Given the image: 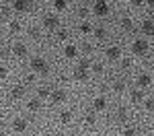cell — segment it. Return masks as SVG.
<instances>
[{
  "label": "cell",
  "instance_id": "obj_26",
  "mask_svg": "<svg viewBox=\"0 0 154 136\" xmlns=\"http://www.w3.org/2000/svg\"><path fill=\"white\" fill-rule=\"evenodd\" d=\"M11 31L12 33H19L21 31V23L19 21H11Z\"/></svg>",
  "mask_w": 154,
  "mask_h": 136
},
{
  "label": "cell",
  "instance_id": "obj_24",
  "mask_svg": "<svg viewBox=\"0 0 154 136\" xmlns=\"http://www.w3.org/2000/svg\"><path fill=\"white\" fill-rule=\"evenodd\" d=\"M54 6H56L58 11H64V8L68 6V2H66V0H54Z\"/></svg>",
  "mask_w": 154,
  "mask_h": 136
},
{
  "label": "cell",
  "instance_id": "obj_33",
  "mask_svg": "<svg viewBox=\"0 0 154 136\" xmlns=\"http://www.w3.org/2000/svg\"><path fill=\"white\" fill-rule=\"evenodd\" d=\"M78 14H80V17H88V8H86V6H80V8H78Z\"/></svg>",
  "mask_w": 154,
  "mask_h": 136
},
{
  "label": "cell",
  "instance_id": "obj_30",
  "mask_svg": "<svg viewBox=\"0 0 154 136\" xmlns=\"http://www.w3.org/2000/svg\"><path fill=\"white\" fill-rule=\"evenodd\" d=\"M29 35L33 37V39H39V29H37V27H31V29H29Z\"/></svg>",
  "mask_w": 154,
  "mask_h": 136
},
{
  "label": "cell",
  "instance_id": "obj_1",
  "mask_svg": "<svg viewBox=\"0 0 154 136\" xmlns=\"http://www.w3.org/2000/svg\"><path fill=\"white\" fill-rule=\"evenodd\" d=\"M31 70L35 74H48V62H45V58H39V56L31 58Z\"/></svg>",
  "mask_w": 154,
  "mask_h": 136
},
{
  "label": "cell",
  "instance_id": "obj_34",
  "mask_svg": "<svg viewBox=\"0 0 154 136\" xmlns=\"http://www.w3.org/2000/svg\"><path fill=\"white\" fill-rule=\"evenodd\" d=\"M123 136H136V130L134 128H125L123 130Z\"/></svg>",
  "mask_w": 154,
  "mask_h": 136
},
{
  "label": "cell",
  "instance_id": "obj_15",
  "mask_svg": "<svg viewBox=\"0 0 154 136\" xmlns=\"http://www.w3.org/2000/svg\"><path fill=\"white\" fill-rule=\"evenodd\" d=\"M93 107H95L97 111H103L107 107V101H105V97H97L95 101H93Z\"/></svg>",
  "mask_w": 154,
  "mask_h": 136
},
{
  "label": "cell",
  "instance_id": "obj_21",
  "mask_svg": "<svg viewBox=\"0 0 154 136\" xmlns=\"http://www.w3.org/2000/svg\"><path fill=\"white\" fill-rule=\"evenodd\" d=\"M113 91H115V93L125 91V83H123V81H115V83H113Z\"/></svg>",
  "mask_w": 154,
  "mask_h": 136
},
{
  "label": "cell",
  "instance_id": "obj_27",
  "mask_svg": "<svg viewBox=\"0 0 154 136\" xmlns=\"http://www.w3.org/2000/svg\"><path fill=\"white\" fill-rule=\"evenodd\" d=\"M144 107H146L148 111H154V97L152 99H146V101H144Z\"/></svg>",
  "mask_w": 154,
  "mask_h": 136
},
{
  "label": "cell",
  "instance_id": "obj_14",
  "mask_svg": "<svg viewBox=\"0 0 154 136\" xmlns=\"http://www.w3.org/2000/svg\"><path fill=\"white\" fill-rule=\"evenodd\" d=\"M11 95L14 99H21L25 95V87L23 85H14V87H12V91H11Z\"/></svg>",
  "mask_w": 154,
  "mask_h": 136
},
{
  "label": "cell",
  "instance_id": "obj_17",
  "mask_svg": "<svg viewBox=\"0 0 154 136\" xmlns=\"http://www.w3.org/2000/svg\"><path fill=\"white\" fill-rule=\"evenodd\" d=\"M27 107H29V109H31V111H37V109H39V107H41V99H39V97L31 99V101L27 103Z\"/></svg>",
  "mask_w": 154,
  "mask_h": 136
},
{
  "label": "cell",
  "instance_id": "obj_10",
  "mask_svg": "<svg viewBox=\"0 0 154 136\" xmlns=\"http://www.w3.org/2000/svg\"><path fill=\"white\" fill-rule=\"evenodd\" d=\"M12 54H14L17 58H25V56H27V46H25V43H14Z\"/></svg>",
  "mask_w": 154,
  "mask_h": 136
},
{
  "label": "cell",
  "instance_id": "obj_5",
  "mask_svg": "<svg viewBox=\"0 0 154 136\" xmlns=\"http://www.w3.org/2000/svg\"><path fill=\"white\" fill-rule=\"evenodd\" d=\"M49 99H51V103H54V105H58V103H62V101H66V91L56 89V91H51Z\"/></svg>",
  "mask_w": 154,
  "mask_h": 136
},
{
  "label": "cell",
  "instance_id": "obj_40",
  "mask_svg": "<svg viewBox=\"0 0 154 136\" xmlns=\"http://www.w3.org/2000/svg\"><path fill=\"white\" fill-rule=\"evenodd\" d=\"M152 136H154V134H152Z\"/></svg>",
  "mask_w": 154,
  "mask_h": 136
},
{
  "label": "cell",
  "instance_id": "obj_37",
  "mask_svg": "<svg viewBox=\"0 0 154 136\" xmlns=\"http://www.w3.org/2000/svg\"><path fill=\"white\" fill-rule=\"evenodd\" d=\"M148 6H152V8H154V0H148Z\"/></svg>",
  "mask_w": 154,
  "mask_h": 136
},
{
  "label": "cell",
  "instance_id": "obj_19",
  "mask_svg": "<svg viewBox=\"0 0 154 136\" xmlns=\"http://www.w3.org/2000/svg\"><path fill=\"white\" fill-rule=\"evenodd\" d=\"M142 99H144V93L140 89H134V91H131V101H134V103H138V101H142Z\"/></svg>",
  "mask_w": 154,
  "mask_h": 136
},
{
  "label": "cell",
  "instance_id": "obj_4",
  "mask_svg": "<svg viewBox=\"0 0 154 136\" xmlns=\"http://www.w3.org/2000/svg\"><path fill=\"white\" fill-rule=\"evenodd\" d=\"M93 12H95L97 17H105V14H109V4H107L105 0H97L95 6H93Z\"/></svg>",
  "mask_w": 154,
  "mask_h": 136
},
{
  "label": "cell",
  "instance_id": "obj_12",
  "mask_svg": "<svg viewBox=\"0 0 154 136\" xmlns=\"http://www.w3.org/2000/svg\"><path fill=\"white\" fill-rule=\"evenodd\" d=\"M12 8L19 11V12H25L29 8V0H14V2H12Z\"/></svg>",
  "mask_w": 154,
  "mask_h": 136
},
{
  "label": "cell",
  "instance_id": "obj_36",
  "mask_svg": "<svg viewBox=\"0 0 154 136\" xmlns=\"http://www.w3.org/2000/svg\"><path fill=\"white\" fill-rule=\"evenodd\" d=\"M131 4H134V6H142L144 0H131Z\"/></svg>",
  "mask_w": 154,
  "mask_h": 136
},
{
  "label": "cell",
  "instance_id": "obj_29",
  "mask_svg": "<svg viewBox=\"0 0 154 136\" xmlns=\"http://www.w3.org/2000/svg\"><path fill=\"white\" fill-rule=\"evenodd\" d=\"M103 70H105V68H103V64H101V62H95V64H93V72L101 74V72H103Z\"/></svg>",
  "mask_w": 154,
  "mask_h": 136
},
{
  "label": "cell",
  "instance_id": "obj_39",
  "mask_svg": "<svg viewBox=\"0 0 154 136\" xmlns=\"http://www.w3.org/2000/svg\"><path fill=\"white\" fill-rule=\"evenodd\" d=\"M105 136H111V134H105Z\"/></svg>",
  "mask_w": 154,
  "mask_h": 136
},
{
  "label": "cell",
  "instance_id": "obj_6",
  "mask_svg": "<svg viewBox=\"0 0 154 136\" xmlns=\"http://www.w3.org/2000/svg\"><path fill=\"white\" fill-rule=\"evenodd\" d=\"M43 25H45L48 29H56L60 25V19L56 14H45V17H43Z\"/></svg>",
  "mask_w": 154,
  "mask_h": 136
},
{
  "label": "cell",
  "instance_id": "obj_32",
  "mask_svg": "<svg viewBox=\"0 0 154 136\" xmlns=\"http://www.w3.org/2000/svg\"><path fill=\"white\" fill-rule=\"evenodd\" d=\"M121 66H123L125 70H128V68H131V60H130V58H123V60H121Z\"/></svg>",
  "mask_w": 154,
  "mask_h": 136
},
{
  "label": "cell",
  "instance_id": "obj_13",
  "mask_svg": "<svg viewBox=\"0 0 154 136\" xmlns=\"http://www.w3.org/2000/svg\"><path fill=\"white\" fill-rule=\"evenodd\" d=\"M64 56H66V58H76V56H78V48L72 46V43H68V46L64 48Z\"/></svg>",
  "mask_w": 154,
  "mask_h": 136
},
{
  "label": "cell",
  "instance_id": "obj_16",
  "mask_svg": "<svg viewBox=\"0 0 154 136\" xmlns=\"http://www.w3.org/2000/svg\"><path fill=\"white\" fill-rule=\"evenodd\" d=\"M93 33H95V37L99 39V41H103L107 37V29L105 27H97V29H93Z\"/></svg>",
  "mask_w": 154,
  "mask_h": 136
},
{
  "label": "cell",
  "instance_id": "obj_31",
  "mask_svg": "<svg viewBox=\"0 0 154 136\" xmlns=\"http://www.w3.org/2000/svg\"><path fill=\"white\" fill-rule=\"evenodd\" d=\"M6 74H8V68L4 64H0V78H6Z\"/></svg>",
  "mask_w": 154,
  "mask_h": 136
},
{
  "label": "cell",
  "instance_id": "obj_22",
  "mask_svg": "<svg viewBox=\"0 0 154 136\" xmlns=\"http://www.w3.org/2000/svg\"><path fill=\"white\" fill-rule=\"evenodd\" d=\"M60 120H62L64 124H68V122L72 120V111H68V109H66V111H62V113H60Z\"/></svg>",
  "mask_w": 154,
  "mask_h": 136
},
{
  "label": "cell",
  "instance_id": "obj_9",
  "mask_svg": "<svg viewBox=\"0 0 154 136\" xmlns=\"http://www.w3.org/2000/svg\"><path fill=\"white\" fill-rule=\"evenodd\" d=\"M142 33L144 35H154V21L152 19H146L142 23Z\"/></svg>",
  "mask_w": 154,
  "mask_h": 136
},
{
  "label": "cell",
  "instance_id": "obj_2",
  "mask_svg": "<svg viewBox=\"0 0 154 136\" xmlns=\"http://www.w3.org/2000/svg\"><path fill=\"white\" fill-rule=\"evenodd\" d=\"M88 68H91L88 60H80V64H78L76 70H74V78H76V81H86V78H88Z\"/></svg>",
  "mask_w": 154,
  "mask_h": 136
},
{
  "label": "cell",
  "instance_id": "obj_35",
  "mask_svg": "<svg viewBox=\"0 0 154 136\" xmlns=\"http://www.w3.org/2000/svg\"><path fill=\"white\" fill-rule=\"evenodd\" d=\"M84 124H95V115H93V113H88V115L84 118Z\"/></svg>",
  "mask_w": 154,
  "mask_h": 136
},
{
  "label": "cell",
  "instance_id": "obj_18",
  "mask_svg": "<svg viewBox=\"0 0 154 136\" xmlns=\"http://www.w3.org/2000/svg\"><path fill=\"white\" fill-rule=\"evenodd\" d=\"M78 31H80V33H91V31H93V25L88 23V21H82V23L78 25Z\"/></svg>",
  "mask_w": 154,
  "mask_h": 136
},
{
  "label": "cell",
  "instance_id": "obj_11",
  "mask_svg": "<svg viewBox=\"0 0 154 136\" xmlns=\"http://www.w3.org/2000/svg\"><path fill=\"white\" fill-rule=\"evenodd\" d=\"M138 85L142 87V89H146V87H150L152 85V76H150V74H140V76H138Z\"/></svg>",
  "mask_w": 154,
  "mask_h": 136
},
{
  "label": "cell",
  "instance_id": "obj_3",
  "mask_svg": "<svg viewBox=\"0 0 154 136\" xmlns=\"http://www.w3.org/2000/svg\"><path fill=\"white\" fill-rule=\"evenodd\" d=\"M131 52H134L136 56H146V52H148V41H146V39H136V41L131 43Z\"/></svg>",
  "mask_w": 154,
  "mask_h": 136
},
{
  "label": "cell",
  "instance_id": "obj_28",
  "mask_svg": "<svg viewBox=\"0 0 154 136\" xmlns=\"http://www.w3.org/2000/svg\"><path fill=\"white\" fill-rule=\"evenodd\" d=\"M37 95H39V99H45V97H49V95H51V93H49L48 89H45V87H41V89H39V93H37Z\"/></svg>",
  "mask_w": 154,
  "mask_h": 136
},
{
  "label": "cell",
  "instance_id": "obj_7",
  "mask_svg": "<svg viewBox=\"0 0 154 136\" xmlns=\"http://www.w3.org/2000/svg\"><path fill=\"white\" fill-rule=\"evenodd\" d=\"M12 130H14V132H25V130H27V120L14 118V120H12Z\"/></svg>",
  "mask_w": 154,
  "mask_h": 136
},
{
  "label": "cell",
  "instance_id": "obj_20",
  "mask_svg": "<svg viewBox=\"0 0 154 136\" xmlns=\"http://www.w3.org/2000/svg\"><path fill=\"white\" fill-rule=\"evenodd\" d=\"M131 27H134V21H131L130 17H123V19H121V29H125V31H130Z\"/></svg>",
  "mask_w": 154,
  "mask_h": 136
},
{
  "label": "cell",
  "instance_id": "obj_38",
  "mask_svg": "<svg viewBox=\"0 0 154 136\" xmlns=\"http://www.w3.org/2000/svg\"><path fill=\"white\" fill-rule=\"evenodd\" d=\"M45 136H54V134H45Z\"/></svg>",
  "mask_w": 154,
  "mask_h": 136
},
{
  "label": "cell",
  "instance_id": "obj_25",
  "mask_svg": "<svg viewBox=\"0 0 154 136\" xmlns=\"http://www.w3.org/2000/svg\"><path fill=\"white\" fill-rule=\"evenodd\" d=\"M56 37H58L60 41H66V39H68V31H66V29H60L58 33H56Z\"/></svg>",
  "mask_w": 154,
  "mask_h": 136
},
{
  "label": "cell",
  "instance_id": "obj_8",
  "mask_svg": "<svg viewBox=\"0 0 154 136\" xmlns=\"http://www.w3.org/2000/svg\"><path fill=\"white\" fill-rule=\"evenodd\" d=\"M107 58H109V60H119V58H121V49L117 48V46H111V48H107Z\"/></svg>",
  "mask_w": 154,
  "mask_h": 136
},
{
  "label": "cell",
  "instance_id": "obj_23",
  "mask_svg": "<svg viewBox=\"0 0 154 136\" xmlns=\"http://www.w3.org/2000/svg\"><path fill=\"white\" fill-rule=\"evenodd\" d=\"M117 120H119V122H125V120H128V109L119 107V111H117Z\"/></svg>",
  "mask_w": 154,
  "mask_h": 136
}]
</instances>
